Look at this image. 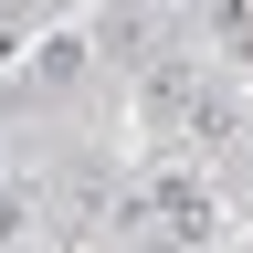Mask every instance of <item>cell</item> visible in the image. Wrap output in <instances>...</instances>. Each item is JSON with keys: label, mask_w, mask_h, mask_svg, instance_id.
Here are the masks:
<instances>
[{"label": "cell", "mask_w": 253, "mask_h": 253, "mask_svg": "<svg viewBox=\"0 0 253 253\" xmlns=\"http://www.w3.org/2000/svg\"><path fill=\"white\" fill-rule=\"evenodd\" d=\"M126 221H158L169 243H211V221H221V201H211V190L190 179V169H158L148 190H126Z\"/></svg>", "instance_id": "obj_1"}, {"label": "cell", "mask_w": 253, "mask_h": 253, "mask_svg": "<svg viewBox=\"0 0 253 253\" xmlns=\"http://www.w3.org/2000/svg\"><path fill=\"white\" fill-rule=\"evenodd\" d=\"M74 74H84V42H74V32H53V42L32 53V84L53 95V84H74Z\"/></svg>", "instance_id": "obj_2"}, {"label": "cell", "mask_w": 253, "mask_h": 253, "mask_svg": "<svg viewBox=\"0 0 253 253\" xmlns=\"http://www.w3.org/2000/svg\"><path fill=\"white\" fill-rule=\"evenodd\" d=\"M211 32H221L232 53H253V0H211Z\"/></svg>", "instance_id": "obj_4"}, {"label": "cell", "mask_w": 253, "mask_h": 253, "mask_svg": "<svg viewBox=\"0 0 253 253\" xmlns=\"http://www.w3.org/2000/svg\"><path fill=\"white\" fill-rule=\"evenodd\" d=\"M21 221H32V211L11 201V190H0V253H11V243H21Z\"/></svg>", "instance_id": "obj_5"}, {"label": "cell", "mask_w": 253, "mask_h": 253, "mask_svg": "<svg viewBox=\"0 0 253 253\" xmlns=\"http://www.w3.org/2000/svg\"><path fill=\"white\" fill-rule=\"evenodd\" d=\"M232 126H243L232 95H190V137H232Z\"/></svg>", "instance_id": "obj_3"}]
</instances>
